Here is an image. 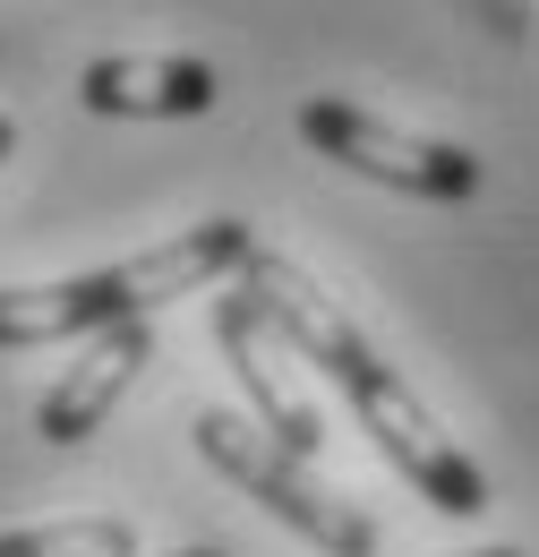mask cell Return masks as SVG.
Returning a JSON list of instances; mask_svg holds the SVG:
<instances>
[{
  "label": "cell",
  "instance_id": "cell-2",
  "mask_svg": "<svg viewBox=\"0 0 539 557\" xmlns=\"http://www.w3.org/2000/svg\"><path fill=\"white\" fill-rule=\"evenodd\" d=\"M189 446H198L205 463L240 488V497H258L274 523H291L317 557H377V523H368L351 497H335V488L317 481L283 437H266L258 420L198 412V420H189Z\"/></svg>",
  "mask_w": 539,
  "mask_h": 557
},
{
  "label": "cell",
  "instance_id": "cell-12",
  "mask_svg": "<svg viewBox=\"0 0 539 557\" xmlns=\"http://www.w3.org/2000/svg\"><path fill=\"white\" fill-rule=\"evenodd\" d=\"M180 557H223V549H180Z\"/></svg>",
  "mask_w": 539,
  "mask_h": 557
},
{
  "label": "cell",
  "instance_id": "cell-1",
  "mask_svg": "<svg viewBox=\"0 0 539 557\" xmlns=\"http://www.w3.org/2000/svg\"><path fill=\"white\" fill-rule=\"evenodd\" d=\"M258 249V223L249 214H205L189 232L137 249V258H112L95 275H61V283H0V351H35V344H86L103 326H129V318H154L163 300L180 292H205V283L240 275Z\"/></svg>",
  "mask_w": 539,
  "mask_h": 557
},
{
  "label": "cell",
  "instance_id": "cell-5",
  "mask_svg": "<svg viewBox=\"0 0 539 557\" xmlns=\"http://www.w3.org/2000/svg\"><path fill=\"white\" fill-rule=\"evenodd\" d=\"M231 292H240V300H249V309L274 326V344L300 351V360H317L335 386H351V377L377 360V351H368V335H360V326H351V318H342V309H335V300H326L309 275H300L283 249H266V240L249 249V267L231 275Z\"/></svg>",
  "mask_w": 539,
  "mask_h": 557
},
{
  "label": "cell",
  "instance_id": "cell-4",
  "mask_svg": "<svg viewBox=\"0 0 539 557\" xmlns=\"http://www.w3.org/2000/svg\"><path fill=\"white\" fill-rule=\"evenodd\" d=\"M342 404H351V420L377 437V455H386V463H394L437 515H454V523H479V515H488V472H479L472 455L437 429V412L411 395L386 360H368V369L342 386Z\"/></svg>",
  "mask_w": 539,
  "mask_h": 557
},
{
  "label": "cell",
  "instance_id": "cell-10",
  "mask_svg": "<svg viewBox=\"0 0 539 557\" xmlns=\"http://www.w3.org/2000/svg\"><path fill=\"white\" fill-rule=\"evenodd\" d=\"M9 154H17V121L0 112V163H9Z\"/></svg>",
  "mask_w": 539,
  "mask_h": 557
},
{
  "label": "cell",
  "instance_id": "cell-3",
  "mask_svg": "<svg viewBox=\"0 0 539 557\" xmlns=\"http://www.w3.org/2000/svg\"><path fill=\"white\" fill-rule=\"evenodd\" d=\"M300 138L317 146L326 163L377 181V189H394V198H428V207H463V198H479V181H488L472 146L394 129V121H377L368 103H342V95H309V103H300Z\"/></svg>",
  "mask_w": 539,
  "mask_h": 557
},
{
  "label": "cell",
  "instance_id": "cell-7",
  "mask_svg": "<svg viewBox=\"0 0 539 557\" xmlns=\"http://www.w3.org/2000/svg\"><path fill=\"white\" fill-rule=\"evenodd\" d=\"M146 360H154V326H146V318L86 335L77 360L61 369V386L35 404V437H43V446H86V437L112 420V404L137 386V369H146Z\"/></svg>",
  "mask_w": 539,
  "mask_h": 557
},
{
  "label": "cell",
  "instance_id": "cell-6",
  "mask_svg": "<svg viewBox=\"0 0 539 557\" xmlns=\"http://www.w3.org/2000/svg\"><path fill=\"white\" fill-rule=\"evenodd\" d=\"M214 344H223V360H231V377L249 386V404H258V429L266 437H283L300 463H317L326 455V420H317V404L291 386V369H283V344H274V326L240 300V292H214Z\"/></svg>",
  "mask_w": 539,
  "mask_h": 557
},
{
  "label": "cell",
  "instance_id": "cell-8",
  "mask_svg": "<svg viewBox=\"0 0 539 557\" xmlns=\"http://www.w3.org/2000/svg\"><path fill=\"white\" fill-rule=\"evenodd\" d=\"M214 95H223V77L180 52H146V61L103 52L77 70V103L95 121H198V112H214Z\"/></svg>",
  "mask_w": 539,
  "mask_h": 557
},
{
  "label": "cell",
  "instance_id": "cell-11",
  "mask_svg": "<svg viewBox=\"0 0 539 557\" xmlns=\"http://www.w3.org/2000/svg\"><path fill=\"white\" fill-rule=\"evenodd\" d=\"M472 557H523V549H505V541H497V549H472Z\"/></svg>",
  "mask_w": 539,
  "mask_h": 557
},
{
  "label": "cell",
  "instance_id": "cell-9",
  "mask_svg": "<svg viewBox=\"0 0 539 557\" xmlns=\"http://www.w3.org/2000/svg\"><path fill=\"white\" fill-rule=\"evenodd\" d=\"M0 557H137V523H121V515L26 523V532H0Z\"/></svg>",
  "mask_w": 539,
  "mask_h": 557
}]
</instances>
